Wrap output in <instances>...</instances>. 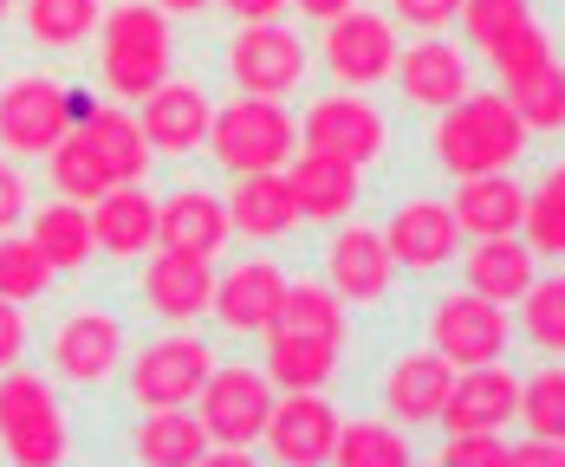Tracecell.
<instances>
[{"mask_svg":"<svg viewBox=\"0 0 565 467\" xmlns=\"http://www.w3.org/2000/svg\"><path fill=\"white\" fill-rule=\"evenodd\" d=\"M260 338H267V377L280 390H326L344 357V298L326 280H292Z\"/></svg>","mask_w":565,"mask_h":467,"instance_id":"cell-1","label":"cell"},{"mask_svg":"<svg viewBox=\"0 0 565 467\" xmlns=\"http://www.w3.org/2000/svg\"><path fill=\"white\" fill-rule=\"evenodd\" d=\"M526 123L513 117L508 91H461L449 111H436V163L461 182V175L513 170L526 156Z\"/></svg>","mask_w":565,"mask_h":467,"instance_id":"cell-2","label":"cell"},{"mask_svg":"<svg viewBox=\"0 0 565 467\" xmlns=\"http://www.w3.org/2000/svg\"><path fill=\"white\" fill-rule=\"evenodd\" d=\"M170 58H175V40H170V13L150 0V7H137V0H124L111 7L105 20H98V72H105V85H111L117 98H143V91H157L163 78H170Z\"/></svg>","mask_w":565,"mask_h":467,"instance_id":"cell-3","label":"cell"},{"mask_svg":"<svg viewBox=\"0 0 565 467\" xmlns=\"http://www.w3.org/2000/svg\"><path fill=\"white\" fill-rule=\"evenodd\" d=\"M195 415L209 428V461H247V448L260 442L267 415H274V377L247 370V363H215L209 383L195 390Z\"/></svg>","mask_w":565,"mask_h":467,"instance_id":"cell-4","label":"cell"},{"mask_svg":"<svg viewBox=\"0 0 565 467\" xmlns=\"http://www.w3.org/2000/svg\"><path fill=\"white\" fill-rule=\"evenodd\" d=\"M72 435H65V409H58L53 383L33 370H0V455L26 467L65 461Z\"/></svg>","mask_w":565,"mask_h":467,"instance_id":"cell-5","label":"cell"},{"mask_svg":"<svg viewBox=\"0 0 565 467\" xmlns=\"http://www.w3.org/2000/svg\"><path fill=\"white\" fill-rule=\"evenodd\" d=\"M299 130H292V111H280V98H254V91H234V105L209 117V150L227 175L241 170H280L292 156Z\"/></svg>","mask_w":565,"mask_h":467,"instance_id":"cell-6","label":"cell"},{"mask_svg":"<svg viewBox=\"0 0 565 467\" xmlns=\"http://www.w3.org/2000/svg\"><path fill=\"white\" fill-rule=\"evenodd\" d=\"M72 123H78V98L46 72L0 85V150L7 156H46Z\"/></svg>","mask_w":565,"mask_h":467,"instance_id":"cell-7","label":"cell"},{"mask_svg":"<svg viewBox=\"0 0 565 467\" xmlns=\"http://www.w3.org/2000/svg\"><path fill=\"white\" fill-rule=\"evenodd\" d=\"M209 370H215V350L202 345L195 332H182V325H175L170 338H157V345H143L137 357H130L124 390H130V403H137V409L195 403V390L209 383Z\"/></svg>","mask_w":565,"mask_h":467,"instance_id":"cell-8","label":"cell"},{"mask_svg":"<svg viewBox=\"0 0 565 467\" xmlns=\"http://www.w3.org/2000/svg\"><path fill=\"white\" fill-rule=\"evenodd\" d=\"M508 345H513V318L501 298L468 286L429 305V350H443L455 370L461 363H494V357H508Z\"/></svg>","mask_w":565,"mask_h":467,"instance_id":"cell-9","label":"cell"},{"mask_svg":"<svg viewBox=\"0 0 565 467\" xmlns=\"http://www.w3.org/2000/svg\"><path fill=\"white\" fill-rule=\"evenodd\" d=\"M299 137H306V150H326V156H339V163H351V170L377 163L384 143H391L384 111H377L371 98H358V91H326V98H312Z\"/></svg>","mask_w":565,"mask_h":467,"instance_id":"cell-10","label":"cell"},{"mask_svg":"<svg viewBox=\"0 0 565 467\" xmlns=\"http://www.w3.org/2000/svg\"><path fill=\"white\" fill-rule=\"evenodd\" d=\"M312 53L299 46V33H286L280 20H254L234 33L227 46V72H234V91H254V98H286L299 78H306Z\"/></svg>","mask_w":565,"mask_h":467,"instance_id":"cell-11","label":"cell"},{"mask_svg":"<svg viewBox=\"0 0 565 467\" xmlns=\"http://www.w3.org/2000/svg\"><path fill=\"white\" fill-rule=\"evenodd\" d=\"M396 65V33L384 13L371 7H344L339 20H326V72L339 78L344 91L384 85Z\"/></svg>","mask_w":565,"mask_h":467,"instance_id":"cell-12","label":"cell"},{"mask_svg":"<svg viewBox=\"0 0 565 467\" xmlns=\"http://www.w3.org/2000/svg\"><path fill=\"white\" fill-rule=\"evenodd\" d=\"M53 370L78 390H98L124 370V325L98 305H78L53 325Z\"/></svg>","mask_w":565,"mask_h":467,"instance_id":"cell-13","label":"cell"},{"mask_svg":"<svg viewBox=\"0 0 565 467\" xmlns=\"http://www.w3.org/2000/svg\"><path fill=\"white\" fill-rule=\"evenodd\" d=\"M339 422H344V415L326 403L319 390H286V397H274V415H267L260 442H267V455H274V461L312 467V461H332Z\"/></svg>","mask_w":565,"mask_h":467,"instance_id":"cell-14","label":"cell"},{"mask_svg":"<svg viewBox=\"0 0 565 467\" xmlns=\"http://www.w3.org/2000/svg\"><path fill=\"white\" fill-rule=\"evenodd\" d=\"M286 267L274 253H260V260H241V267H227L215 273V325L234 332V338H254V332H267L274 325V312L286 305Z\"/></svg>","mask_w":565,"mask_h":467,"instance_id":"cell-15","label":"cell"},{"mask_svg":"<svg viewBox=\"0 0 565 467\" xmlns=\"http://www.w3.org/2000/svg\"><path fill=\"white\" fill-rule=\"evenodd\" d=\"M326 286L339 292L344 305H377L396 286V260L384 247V234L364 228V221H344L326 240Z\"/></svg>","mask_w":565,"mask_h":467,"instance_id":"cell-16","label":"cell"},{"mask_svg":"<svg viewBox=\"0 0 565 467\" xmlns=\"http://www.w3.org/2000/svg\"><path fill=\"white\" fill-rule=\"evenodd\" d=\"M209 117H215V105H209V91L195 78H163L157 91L137 98V123H143V137H150L157 156L202 150L209 143Z\"/></svg>","mask_w":565,"mask_h":467,"instance_id":"cell-17","label":"cell"},{"mask_svg":"<svg viewBox=\"0 0 565 467\" xmlns=\"http://www.w3.org/2000/svg\"><path fill=\"white\" fill-rule=\"evenodd\" d=\"M384 247H391V260L403 267V273H443L455 253H461V221H455L449 202L416 195V202H403V208L391 215Z\"/></svg>","mask_w":565,"mask_h":467,"instance_id":"cell-18","label":"cell"},{"mask_svg":"<svg viewBox=\"0 0 565 467\" xmlns=\"http://www.w3.org/2000/svg\"><path fill=\"white\" fill-rule=\"evenodd\" d=\"M143 305H150L163 325H195V318H209V305H215V260L163 247V253L143 267Z\"/></svg>","mask_w":565,"mask_h":467,"instance_id":"cell-19","label":"cell"},{"mask_svg":"<svg viewBox=\"0 0 565 467\" xmlns=\"http://www.w3.org/2000/svg\"><path fill=\"white\" fill-rule=\"evenodd\" d=\"M391 78L416 111H449L455 98L468 91V58H461V46H449L443 33H423L416 46H396Z\"/></svg>","mask_w":565,"mask_h":467,"instance_id":"cell-20","label":"cell"},{"mask_svg":"<svg viewBox=\"0 0 565 467\" xmlns=\"http://www.w3.org/2000/svg\"><path fill=\"white\" fill-rule=\"evenodd\" d=\"M280 170H286V195H292V215H299V221L332 228V221H344V215L358 208V170L339 163V156H326V150H292Z\"/></svg>","mask_w":565,"mask_h":467,"instance_id":"cell-21","label":"cell"},{"mask_svg":"<svg viewBox=\"0 0 565 467\" xmlns=\"http://www.w3.org/2000/svg\"><path fill=\"white\" fill-rule=\"evenodd\" d=\"M72 130H78V143L92 150V163L105 170L111 188L117 182H143V175H150V156H157V150H150L143 123H137L130 111H117V105H85V98H78V123H72Z\"/></svg>","mask_w":565,"mask_h":467,"instance_id":"cell-22","label":"cell"},{"mask_svg":"<svg viewBox=\"0 0 565 467\" xmlns=\"http://www.w3.org/2000/svg\"><path fill=\"white\" fill-rule=\"evenodd\" d=\"M513 409H520V377L494 363H461L449 383V403H443V422L449 428H508Z\"/></svg>","mask_w":565,"mask_h":467,"instance_id":"cell-23","label":"cell"},{"mask_svg":"<svg viewBox=\"0 0 565 467\" xmlns=\"http://www.w3.org/2000/svg\"><path fill=\"white\" fill-rule=\"evenodd\" d=\"M455 363L443 350H409L384 370V409L391 422H443V403H449Z\"/></svg>","mask_w":565,"mask_h":467,"instance_id":"cell-24","label":"cell"},{"mask_svg":"<svg viewBox=\"0 0 565 467\" xmlns=\"http://www.w3.org/2000/svg\"><path fill=\"white\" fill-rule=\"evenodd\" d=\"M227 202H215L209 188H175L170 202H157V247H175V253H202L215 260L227 247Z\"/></svg>","mask_w":565,"mask_h":467,"instance_id":"cell-25","label":"cell"},{"mask_svg":"<svg viewBox=\"0 0 565 467\" xmlns=\"http://www.w3.org/2000/svg\"><path fill=\"white\" fill-rule=\"evenodd\" d=\"M92 234H98V253L111 260H137L157 247V202L143 195V182H117L92 202Z\"/></svg>","mask_w":565,"mask_h":467,"instance_id":"cell-26","label":"cell"},{"mask_svg":"<svg viewBox=\"0 0 565 467\" xmlns=\"http://www.w3.org/2000/svg\"><path fill=\"white\" fill-rule=\"evenodd\" d=\"M455 221L461 234L488 240V234H520V215H526V188L513 182V170H488V175H461L455 188Z\"/></svg>","mask_w":565,"mask_h":467,"instance_id":"cell-27","label":"cell"},{"mask_svg":"<svg viewBox=\"0 0 565 467\" xmlns=\"http://www.w3.org/2000/svg\"><path fill=\"white\" fill-rule=\"evenodd\" d=\"M227 221L247 234V240H280L292 234V195H286V175L280 170H241L234 188H227Z\"/></svg>","mask_w":565,"mask_h":467,"instance_id":"cell-28","label":"cell"},{"mask_svg":"<svg viewBox=\"0 0 565 467\" xmlns=\"http://www.w3.org/2000/svg\"><path fill=\"white\" fill-rule=\"evenodd\" d=\"M461 273H468L475 292H488V298H501V305H520V292L540 280V273H533V247H526L520 234H488V240H475L468 260H461Z\"/></svg>","mask_w":565,"mask_h":467,"instance_id":"cell-29","label":"cell"},{"mask_svg":"<svg viewBox=\"0 0 565 467\" xmlns=\"http://www.w3.org/2000/svg\"><path fill=\"white\" fill-rule=\"evenodd\" d=\"M209 428H202V415L189 403H170V409H143V422H137V455L157 467H195L209 461Z\"/></svg>","mask_w":565,"mask_h":467,"instance_id":"cell-30","label":"cell"},{"mask_svg":"<svg viewBox=\"0 0 565 467\" xmlns=\"http://www.w3.org/2000/svg\"><path fill=\"white\" fill-rule=\"evenodd\" d=\"M33 247L53 260V273H78L92 253H98V234H92V208L85 202H46L33 208Z\"/></svg>","mask_w":565,"mask_h":467,"instance_id":"cell-31","label":"cell"},{"mask_svg":"<svg viewBox=\"0 0 565 467\" xmlns=\"http://www.w3.org/2000/svg\"><path fill=\"white\" fill-rule=\"evenodd\" d=\"M332 461H344V467H403L409 461V435H403L396 422H384V415H351V422H339Z\"/></svg>","mask_w":565,"mask_h":467,"instance_id":"cell-32","label":"cell"},{"mask_svg":"<svg viewBox=\"0 0 565 467\" xmlns=\"http://www.w3.org/2000/svg\"><path fill=\"white\" fill-rule=\"evenodd\" d=\"M20 20H26V40L40 46H78L85 33H98L105 0H26Z\"/></svg>","mask_w":565,"mask_h":467,"instance_id":"cell-33","label":"cell"},{"mask_svg":"<svg viewBox=\"0 0 565 467\" xmlns=\"http://www.w3.org/2000/svg\"><path fill=\"white\" fill-rule=\"evenodd\" d=\"M508 105L526 130H565V65L546 58V65H533L526 78H513Z\"/></svg>","mask_w":565,"mask_h":467,"instance_id":"cell-34","label":"cell"},{"mask_svg":"<svg viewBox=\"0 0 565 467\" xmlns=\"http://www.w3.org/2000/svg\"><path fill=\"white\" fill-rule=\"evenodd\" d=\"M53 260L33 247V234H0V298L13 305H33L40 292L53 286Z\"/></svg>","mask_w":565,"mask_h":467,"instance_id":"cell-35","label":"cell"},{"mask_svg":"<svg viewBox=\"0 0 565 467\" xmlns=\"http://www.w3.org/2000/svg\"><path fill=\"white\" fill-rule=\"evenodd\" d=\"M520 332L546 357H565V273L533 280V286L520 292Z\"/></svg>","mask_w":565,"mask_h":467,"instance_id":"cell-36","label":"cell"},{"mask_svg":"<svg viewBox=\"0 0 565 467\" xmlns=\"http://www.w3.org/2000/svg\"><path fill=\"white\" fill-rule=\"evenodd\" d=\"M46 170H53V188H58V195H65V202H85V208H92V202L111 188V182H105V170L92 163V150L78 143V130H65L53 150H46Z\"/></svg>","mask_w":565,"mask_h":467,"instance_id":"cell-37","label":"cell"},{"mask_svg":"<svg viewBox=\"0 0 565 467\" xmlns=\"http://www.w3.org/2000/svg\"><path fill=\"white\" fill-rule=\"evenodd\" d=\"M553 58V33L540 26V20H520L513 33H501L494 46H488V65H494V78L513 85V78H526L533 65H546Z\"/></svg>","mask_w":565,"mask_h":467,"instance_id":"cell-38","label":"cell"},{"mask_svg":"<svg viewBox=\"0 0 565 467\" xmlns=\"http://www.w3.org/2000/svg\"><path fill=\"white\" fill-rule=\"evenodd\" d=\"M513 422H526L533 435H559L565 442V370H540L533 383H520Z\"/></svg>","mask_w":565,"mask_h":467,"instance_id":"cell-39","label":"cell"},{"mask_svg":"<svg viewBox=\"0 0 565 467\" xmlns=\"http://www.w3.org/2000/svg\"><path fill=\"white\" fill-rule=\"evenodd\" d=\"M461 33H468V46H494L501 33H513L520 20H533V0H461Z\"/></svg>","mask_w":565,"mask_h":467,"instance_id":"cell-40","label":"cell"},{"mask_svg":"<svg viewBox=\"0 0 565 467\" xmlns=\"http://www.w3.org/2000/svg\"><path fill=\"white\" fill-rule=\"evenodd\" d=\"M520 240L533 247V260H565V208L546 202L540 188L526 195V215H520Z\"/></svg>","mask_w":565,"mask_h":467,"instance_id":"cell-41","label":"cell"},{"mask_svg":"<svg viewBox=\"0 0 565 467\" xmlns=\"http://www.w3.org/2000/svg\"><path fill=\"white\" fill-rule=\"evenodd\" d=\"M449 461L508 467V435H501V428H449V442H443V467Z\"/></svg>","mask_w":565,"mask_h":467,"instance_id":"cell-42","label":"cell"},{"mask_svg":"<svg viewBox=\"0 0 565 467\" xmlns=\"http://www.w3.org/2000/svg\"><path fill=\"white\" fill-rule=\"evenodd\" d=\"M396 20H409L416 33H449V20L461 13V0H391Z\"/></svg>","mask_w":565,"mask_h":467,"instance_id":"cell-43","label":"cell"},{"mask_svg":"<svg viewBox=\"0 0 565 467\" xmlns=\"http://www.w3.org/2000/svg\"><path fill=\"white\" fill-rule=\"evenodd\" d=\"M20 357H26V318L13 298H0V370H13Z\"/></svg>","mask_w":565,"mask_h":467,"instance_id":"cell-44","label":"cell"},{"mask_svg":"<svg viewBox=\"0 0 565 467\" xmlns=\"http://www.w3.org/2000/svg\"><path fill=\"white\" fill-rule=\"evenodd\" d=\"M20 221H26V182L13 163H0V234H13Z\"/></svg>","mask_w":565,"mask_h":467,"instance_id":"cell-45","label":"cell"},{"mask_svg":"<svg viewBox=\"0 0 565 467\" xmlns=\"http://www.w3.org/2000/svg\"><path fill=\"white\" fill-rule=\"evenodd\" d=\"M215 7H227L241 26H254V20H280L286 13V0H215Z\"/></svg>","mask_w":565,"mask_h":467,"instance_id":"cell-46","label":"cell"},{"mask_svg":"<svg viewBox=\"0 0 565 467\" xmlns=\"http://www.w3.org/2000/svg\"><path fill=\"white\" fill-rule=\"evenodd\" d=\"M286 7H299L306 20H319V26H326V20H339L344 7H358V0H286Z\"/></svg>","mask_w":565,"mask_h":467,"instance_id":"cell-47","label":"cell"},{"mask_svg":"<svg viewBox=\"0 0 565 467\" xmlns=\"http://www.w3.org/2000/svg\"><path fill=\"white\" fill-rule=\"evenodd\" d=\"M540 195H546V202H559V208H565V163H553V170L540 175Z\"/></svg>","mask_w":565,"mask_h":467,"instance_id":"cell-48","label":"cell"},{"mask_svg":"<svg viewBox=\"0 0 565 467\" xmlns=\"http://www.w3.org/2000/svg\"><path fill=\"white\" fill-rule=\"evenodd\" d=\"M157 7H163V13H182V20H189V13H209L215 0H157Z\"/></svg>","mask_w":565,"mask_h":467,"instance_id":"cell-49","label":"cell"},{"mask_svg":"<svg viewBox=\"0 0 565 467\" xmlns=\"http://www.w3.org/2000/svg\"><path fill=\"white\" fill-rule=\"evenodd\" d=\"M7 7H13V0H0V20H7Z\"/></svg>","mask_w":565,"mask_h":467,"instance_id":"cell-50","label":"cell"}]
</instances>
